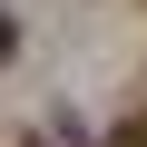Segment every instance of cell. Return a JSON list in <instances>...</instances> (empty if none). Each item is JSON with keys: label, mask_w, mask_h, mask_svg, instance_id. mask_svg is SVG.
Returning a JSON list of instances; mask_svg holds the SVG:
<instances>
[{"label": "cell", "mask_w": 147, "mask_h": 147, "mask_svg": "<svg viewBox=\"0 0 147 147\" xmlns=\"http://www.w3.org/2000/svg\"><path fill=\"white\" fill-rule=\"evenodd\" d=\"M108 147H147V118H118V127H108Z\"/></svg>", "instance_id": "6da1fadb"}, {"label": "cell", "mask_w": 147, "mask_h": 147, "mask_svg": "<svg viewBox=\"0 0 147 147\" xmlns=\"http://www.w3.org/2000/svg\"><path fill=\"white\" fill-rule=\"evenodd\" d=\"M10 59H20V20L0 10V69H10Z\"/></svg>", "instance_id": "7a4b0ae2"}, {"label": "cell", "mask_w": 147, "mask_h": 147, "mask_svg": "<svg viewBox=\"0 0 147 147\" xmlns=\"http://www.w3.org/2000/svg\"><path fill=\"white\" fill-rule=\"evenodd\" d=\"M20 147H59V137H20Z\"/></svg>", "instance_id": "3957f363"}]
</instances>
